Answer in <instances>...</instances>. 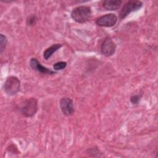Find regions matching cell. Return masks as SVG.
Masks as SVG:
<instances>
[{"label": "cell", "mask_w": 158, "mask_h": 158, "mask_svg": "<svg viewBox=\"0 0 158 158\" xmlns=\"http://www.w3.org/2000/svg\"><path fill=\"white\" fill-rule=\"evenodd\" d=\"M141 98V95L140 94H135L132 96L130 98V102L133 104H138Z\"/></svg>", "instance_id": "9a60e30c"}, {"label": "cell", "mask_w": 158, "mask_h": 158, "mask_svg": "<svg viewBox=\"0 0 158 158\" xmlns=\"http://www.w3.org/2000/svg\"><path fill=\"white\" fill-rule=\"evenodd\" d=\"M117 22V17L114 14H107L99 17L96 23L102 27H112L115 25Z\"/></svg>", "instance_id": "5b68a950"}, {"label": "cell", "mask_w": 158, "mask_h": 158, "mask_svg": "<svg viewBox=\"0 0 158 158\" xmlns=\"http://www.w3.org/2000/svg\"><path fill=\"white\" fill-rule=\"evenodd\" d=\"M62 45L59 43H56L51 45L43 52V57L46 60L49 59L54 52H56L58 49H59Z\"/></svg>", "instance_id": "30bf717a"}, {"label": "cell", "mask_w": 158, "mask_h": 158, "mask_svg": "<svg viewBox=\"0 0 158 158\" xmlns=\"http://www.w3.org/2000/svg\"><path fill=\"white\" fill-rule=\"evenodd\" d=\"M20 113L26 117H33L38 111V101L35 98L25 99L19 107Z\"/></svg>", "instance_id": "7a4b0ae2"}, {"label": "cell", "mask_w": 158, "mask_h": 158, "mask_svg": "<svg viewBox=\"0 0 158 158\" xmlns=\"http://www.w3.org/2000/svg\"><path fill=\"white\" fill-rule=\"evenodd\" d=\"M67 63L64 61H59L53 65V69L55 70H61L67 67Z\"/></svg>", "instance_id": "4fadbf2b"}, {"label": "cell", "mask_w": 158, "mask_h": 158, "mask_svg": "<svg viewBox=\"0 0 158 158\" xmlns=\"http://www.w3.org/2000/svg\"><path fill=\"white\" fill-rule=\"evenodd\" d=\"M59 106L62 112L66 116L72 115L75 112L73 101L69 98L64 97L61 98Z\"/></svg>", "instance_id": "52a82bcc"}, {"label": "cell", "mask_w": 158, "mask_h": 158, "mask_svg": "<svg viewBox=\"0 0 158 158\" xmlns=\"http://www.w3.org/2000/svg\"><path fill=\"white\" fill-rule=\"evenodd\" d=\"M122 2L120 0H107L102 2V6L107 10H116L120 8Z\"/></svg>", "instance_id": "9c48e42d"}, {"label": "cell", "mask_w": 158, "mask_h": 158, "mask_svg": "<svg viewBox=\"0 0 158 158\" xmlns=\"http://www.w3.org/2000/svg\"><path fill=\"white\" fill-rule=\"evenodd\" d=\"M143 6V2L138 0H131L127 2L119 13V19L122 20L133 12L139 10Z\"/></svg>", "instance_id": "277c9868"}, {"label": "cell", "mask_w": 158, "mask_h": 158, "mask_svg": "<svg viewBox=\"0 0 158 158\" xmlns=\"http://www.w3.org/2000/svg\"><path fill=\"white\" fill-rule=\"evenodd\" d=\"M30 65L32 69L38 72L39 73H41L42 74L53 75V74L56 73V72L55 71H53V70H51L50 69H48V68L42 65L41 64V63L38 61V60L35 57H33L30 59Z\"/></svg>", "instance_id": "ba28073f"}, {"label": "cell", "mask_w": 158, "mask_h": 158, "mask_svg": "<svg viewBox=\"0 0 158 158\" xmlns=\"http://www.w3.org/2000/svg\"><path fill=\"white\" fill-rule=\"evenodd\" d=\"M2 88L7 96H14L20 90V81L15 76H9L6 78Z\"/></svg>", "instance_id": "3957f363"}, {"label": "cell", "mask_w": 158, "mask_h": 158, "mask_svg": "<svg viewBox=\"0 0 158 158\" xmlns=\"http://www.w3.org/2000/svg\"><path fill=\"white\" fill-rule=\"evenodd\" d=\"M7 44V38L3 34L0 35V52L2 53Z\"/></svg>", "instance_id": "8fae6325"}, {"label": "cell", "mask_w": 158, "mask_h": 158, "mask_svg": "<svg viewBox=\"0 0 158 158\" xmlns=\"http://www.w3.org/2000/svg\"><path fill=\"white\" fill-rule=\"evenodd\" d=\"M87 154L90 156L91 154H93L91 156L93 157H101L102 155H100L99 150L95 148H91L87 150Z\"/></svg>", "instance_id": "5bb4252c"}, {"label": "cell", "mask_w": 158, "mask_h": 158, "mask_svg": "<svg viewBox=\"0 0 158 158\" xmlns=\"http://www.w3.org/2000/svg\"><path fill=\"white\" fill-rule=\"evenodd\" d=\"M92 10L90 7L86 6H80L74 8L71 12L72 19L80 23H83L91 19Z\"/></svg>", "instance_id": "6da1fadb"}, {"label": "cell", "mask_w": 158, "mask_h": 158, "mask_svg": "<svg viewBox=\"0 0 158 158\" xmlns=\"http://www.w3.org/2000/svg\"><path fill=\"white\" fill-rule=\"evenodd\" d=\"M115 50H116L115 43L112 41V40L109 37L106 38L101 44V53L107 57H109L112 56L115 53Z\"/></svg>", "instance_id": "8992f818"}, {"label": "cell", "mask_w": 158, "mask_h": 158, "mask_svg": "<svg viewBox=\"0 0 158 158\" xmlns=\"http://www.w3.org/2000/svg\"><path fill=\"white\" fill-rule=\"evenodd\" d=\"M37 21V17L35 15L31 14L27 19V25L28 27L34 26Z\"/></svg>", "instance_id": "7c38bea8"}]
</instances>
